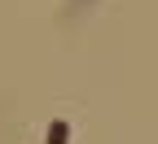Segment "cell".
Here are the masks:
<instances>
[{
	"label": "cell",
	"mask_w": 158,
	"mask_h": 144,
	"mask_svg": "<svg viewBox=\"0 0 158 144\" xmlns=\"http://www.w3.org/2000/svg\"><path fill=\"white\" fill-rule=\"evenodd\" d=\"M66 140H70V122H66V118H57L53 127H48V144H66Z\"/></svg>",
	"instance_id": "cell-1"
}]
</instances>
